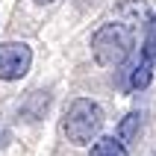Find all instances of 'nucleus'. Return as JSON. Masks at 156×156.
<instances>
[{"label":"nucleus","mask_w":156,"mask_h":156,"mask_svg":"<svg viewBox=\"0 0 156 156\" xmlns=\"http://www.w3.org/2000/svg\"><path fill=\"white\" fill-rule=\"evenodd\" d=\"M133 47H136V35H133V27H127L124 21H112V24H103L91 35V53L94 59L106 68H118L130 59Z\"/></svg>","instance_id":"1"},{"label":"nucleus","mask_w":156,"mask_h":156,"mask_svg":"<svg viewBox=\"0 0 156 156\" xmlns=\"http://www.w3.org/2000/svg\"><path fill=\"white\" fill-rule=\"evenodd\" d=\"M62 127H65V136H68L71 144H91L97 139L100 127H103V109L88 97H77L68 106Z\"/></svg>","instance_id":"2"},{"label":"nucleus","mask_w":156,"mask_h":156,"mask_svg":"<svg viewBox=\"0 0 156 156\" xmlns=\"http://www.w3.org/2000/svg\"><path fill=\"white\" fill-rule=\"evenodd\" d=\"M33 65V50L24 41L0 44V80H21Z\"/></svg>","instance_id":"3"},{"label":"nucleus","mask_w":156,"mask_h":156,"mask_svg":"<svg viewBox=\"0 0 156 156\" xmlns=\"http://www.w3.org/2000/svg\"><path fill=\"white\" fill-rule=\"evenodd\" d=\"M115 15L121 18V21H124L127 27H136V24H147L150 18H153L144 0H124L121 6L115 9Z\"/></svg>","instance_id":"4"},{"label":"nucleus","mask_w":156,"mask_h":156,"mask_svg":"<svg viewBox=\"0 0 156 156\" xmlns=\"http://www.w3.org/2000/svg\"><path fill=\"white\" fill-rule=\"evenodd\" d=\"M88 156H127V147H124L121 139H115V136H103V139L94 141V147Z\"/></svg>","instance_id":"5"},{"label":"nucleus","mask_w":156,"mask_h":156,"mask_svg":"<svg viewBox=\"0 0 156 156\" xmlns=\"http://www.w3.org/2000/svg\"><path fill=\"white\" fill-rule=\"evenodd\" d=\"M150 68H153V62L147 56H141V62L130 71V88H147L150 80H153V71Z\"/></svg>","instance_id":"6"},{"label":"nucleus","mask_w":156,"mask_h":156,"mask_svg":"<svg viewBox=\"0 0 156 156\" xmlns=\"http://www.w3.org/2000/svg\"><path fill=\"white\" fill-rule=\"evenodd\" d=\"M141 56H147L156 65V18L147 21V35H144V50H141Z\"/></svg>","instance_id":"7"},{"label":"nucleus","mask_w":156,"mask_h":156,"mask_svg":"<svg viewBox=\"0 0 156 156\" xmlns=\"http://www.w3.org/2000/svg\"><path fill=\"white\" fill-rule=\"evenodd\" d=\"M136 127H139V115L133 112V115H127V121L121 124V136H118V139L121 141H133L136 139Z\"/></svg>","instance_id":"8"},{"label":"nucleus","mask_w":156,"mask_h":156,"mask_svg":"<svg viewBox=\"0 0 156 156\" xmlns=\"http://www.w3.org/2000/svg\"><path fill=\"white\" fill-rule=\"evenodd\" d=\"M3 139H6V133H3V130H0V144H3Z\"/></svg>","instance_id":"9"},{"label":"nucleus","mask_w":156,"mask_h":156,"mask_svg":"<svg viewBox=\"0 0 156 156\" xmlns=\"http://www.w3.org/2000/svg\"><path fill=\"white\" fill-rule=\"evenodd\" d=\"M35 3H53V0H35Z\"/></svg>","instance_id":"10"}]
</instances>
